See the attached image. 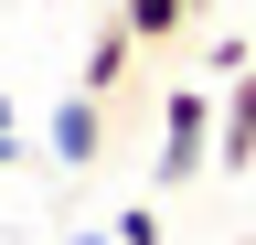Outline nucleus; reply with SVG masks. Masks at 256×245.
Here are the masks:
<instances>
[{
    "label": "nucleus",
    "instance_id": "f257e3e1",
    "mask_svg": "<svg viewBox=\"0 0 256 245\" xmlns=\"http://www.w3.org/2000/svg\"><path fill=\"white\" fill-rule=\"evenodd\" d=\"M214 149H224V96L214 85H171V117H160V181H203L214 171Z\"/></svg>",
    "mask_w": 256,
    "mask_h": 245
},
{
    "label": "nucleus",
    "instance_id": "f03ea898",
    "mask_svg": "<svg viewBox=\"0 0 256 245\" xmlns=\"http://www.w3.org/2000/svg\"><path fill=\"white\" fill-rule=\"evenodd\" d=\"M96 149H107V107H96V85H75V96L54 107V160L64 171H96Z\"/></svg>",
    "mask_w": 256,
    "mask_h": 245
},
{
    "label": "nucleus",
    "instance_id": "1a4fd4ad",
    "mask_svg": "<svg viewBox=\"0 0 256 245\" xmlns=\"http://www.w3.org/2000/svg\"><path fill=\"white\" fill-rule=\"evenodd\" d=\"M75 245H118V224H107V235H75Z\"/></svg>",
    "mask_w": 256,
    "mask_h": 245
},
{
    "label": "nucleus",
    "instance_id": "423d86ee",
    "mask_svg": "<svg viewBox=\"0 0 256 245\" xmlns=\"http://www.w3.org/2000/svg\"><path fill=\"white\" fill-rule=\"evenodd\" d=\"M118 245H160V213H150V203H128V213H118Z\"/></svg>",
    "mask_w": 256,
    "mask_h": 245
},
{
    "label": "nucleus",
    "instance_id": "20e7f679",
    "mask_svg": "<svg viewBox=\"0 0 256 245\" xmlns=\"http://www.w3.org/2000/svg\"><path fill=\"white\" fill-rule=\"evenodd\" d=\"M107 11H118L128 32H139V43L160 53V43H182V21H192V0H107Z\"/></svg>",
    "mask_w": 256,
    "mask_h": 245
},
{
    "label": "nucleus",
    "instance_id": "39448f33",
    "mask_svg": "<svg viewBox=\"0 0 256 245\" xmlns=\"http://www.w3.org/2000/svg\"><path fill=\"white\" fill-rule=\"evenodd\" d=\"M128 53H139V32H128V21L107 11V32H96V53H86V85H96V96H107V85L128 75Z\"/></svg>",
    "mask_w": 256,
    "mask_h": 245
},
{
    "label": "nucleus",
    "instance_id": "6e6552de",
    "mask_svg": "<svg viewBox=\"0 0 256 245\" xmlns=\"http://www.w3.org/2000/svg\"><path fill=\"white\" fill-rule=\"evenodd\" d=\"M11 160H22V139H0V171H11Z\"/></svg>",
    "mask_w": 256,
    "mask_h": 245
},
{
    "label": "nucleus",
    "instance_id": "7ed1b4c3",
    "mask_svg": "<svg viewBox=\"0 0 256 245\" xmlns=\"http://www.w3.org/2000/svg\"><path fill=\"white\" fill-rule=\"evenodd\" d=\"M214 171H256V64L224 75V149H214Z\"/></svg>",
    "mask_w": 256,
    "mask_h": 245
},
{
    "label": "nucleus",
    "instance_id": "0eeeda50",
    "mask_svg": "<svg viewBox=\"0 0 256 245\" xmlns=\"http://www.w3.org/2000/svg\"><path fill=\"white\" fill-rule=\"evenodd\" d=\"M0 139H22V117H11V96H0Z\"/></svg>",
    "mask_w": 256,
    "mask_h": 245
}]
</instances>
